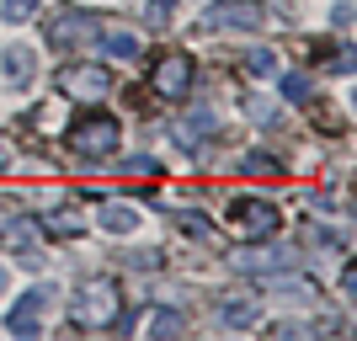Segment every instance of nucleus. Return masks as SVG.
I'll return each mask as SVG.
<instances>
[{
  "mask_svg": "<svg viewBox=\"0 0 357 341\" xmlns=\"http://www.w3.org/2000/svg\"><path fill=\"white\" fill-rule=\"evenodd\" d=\"M229 219H235L251 240H267L272 229H278V208L261 203V197H235V203H229Z\"/></svg>",
  "mask_w": 357,
  "mask_h": 341,
  "instance_id": "nucleus-8",
  "label": "nucleus"
},
{
  "mask_svg": "<svg viewBox=\"0 0 357 341\" xmlns=\"http://www.w3.org/2000/svg\"><path fill=\"white\" fill-rule=\"evenodd\" d=\"M245 171H251V176H283V160L267 155V149H256V155H245Z\"/></svg>",
  "mask_w": 357,
  "mask_h": 341,
  "instance_id": "nucleus-17",
  "label": "nucleus"
},
{
  "mask_svg": "<svg viewBox=\"0 0 357 341\" xmlns=\"http://www.w3.org/2000/svg\"><path fill=\"white\" fill-rule=\"evenodd\" d=\"M283 96L288 102H310V80L304 75H283Z\"/></svg>",
  "mask_w": 357,
  "mask_h": 341,
  "instance_id": "nucleus-21",
  "label": "nucleus"
},
{
  "mask_svg": "<svg viewBox=\"0 0 357 341\" xmlns=\"http://www.w3.org/2000/svg\"><path fill=\"white\" fill-rule=\"evenodd\" d=\"M0 70H6V80H11V86H27L32 70H38V54H32L27 43H11L6 54H0Z\"/></svg>",
  "mask_w": 357,
  "mask_h": 341,
  "instance_id": "nucleus-11",
  "label": "nucleus"
},
{
  "mask_svg": "<svg viewBox=\"0 0 357 341\" xmlns=\"http://www.w3.org/2000/svg\"><path fill=\"white\" fill-rule=\"evenodd\" d=\"M48 298H54V288H48V282L27 288V294L11 304V315H6V331H16V336H32V331L43 326V315H48Z\"/></svg>",
  "mask_w": 357,
  "mask_h": 341,
  "instance_id": "nucleus-6",
  "label": "nucleus"
},
{
  "mask_svg": "<svg viewBox=\"0 0 357 341\" xmlns=\"http://www.w3.org/2000/svg\"><path fill=\"white\" fill-rule=\"evenodd\" d=\"M134 224H139V213L128 203H107L102 208V229H107V235H128Z\"/></svg>",
  "mask_w": 357,
  "mask_h": 341,
  "instance_id": "nucleus-14",
  "label": "nucleus"
},
{
  "mask_svg": "<svg viewBox=\"0 0 357 341\" xmlns=\"http://www.w3.org/2000/svg\"><path fill=\"white\" fill-rule=\"evenodd\" d=\"M59 91L80 96V102H102L107 91H112V75L102 64H64L59 70Z\"/></svg>",
  "mask_w": 357,
  "mask_h": 341,
  "instance_id": "nucleus-5",
  "label": "nucleus"
},
{
  "mask_svg": "<svg viewBox=\"0 0 357 341\" xmlns=\"http://www.w3.org/2000/svg\"><path fill=\"white\" fill-rule=\"evenodd\" d=\"M123 171H134V176H155V171H160V165L149 160V155H134V160L123 165Z\"/></svg>",
  "mask_w": 357,
  "mask_h": 341,
  "instance_id": "nucleus-24",
  "label": "nucleus"
},
{
  "mask_svg": "<svg viewBox=\"0 0 357 341\" xmlns=\"http://www.w3.org/2000/svg\"><path fill=\"white\" fill-rule=\"evenodd\" d=\"M224 326H240V331H251L256 320H261V310H256V298H229V304H224Z\"/></svg>",
  "mask_w": 357,
  "mask_h": 341,
  "instance_id": "nucleus-13",
  "label": "nucleus"
},
{
  "mask_svg": "<svg viewBox=\"0 0 357 341\" xmlns=\"http://www.w3.org/2000/svg\"><path fill=\"white\" fill-rule=\"evenodd\" d=\"M96 38H102V48L112 54V59H139V54H144V38H139V32H128V27H107V22H102V32H96Z\"/></svg>",
  "mask_w": 357,
  "mask_h": 341,
  "instance_id": "nucleus-10",
  "label": "nucleus"
},
{
  "mask_svg": "<svg viewBox=\"0 0 357 341\" xmlns=\"http://www.w3.org/2000/svg\"><path fill=\"white\" fill-rule=\"evenodd\" d=\"M0 245L6 251H16V262L22 267H43V251H38V219H6L0 224Z\"/></svg>",
  "mask_w": 357,
  "mask_h": 341,
  "instance_id": "nucleus-7",
  "label": "nucleus"
},
{
  "mask_svg": "<svg viewBox=\"0 0 357 341\" xmlns=\"http://www.w3.org/2000/svg\"><path fill=\"white\" fill-rule=\"evenodd\" d=\"M70 320L80 331H112L123 320V294H118V282L112 278H91L80 282V294H75L70 304Z\"/></svg>",
  "mask_w": 357,
  "mask_h": 341,
  "instance_id": "nucleus-1",
  "label": "nucleus"
},
{
  "mask_svg": "<svg viewBox=\"0 0 357 341\" xmlns=\"http://www.w3.org/2000/svg\"><path fill=\"white\" fill-rule=\"evenodd\" d=\"M32 11H38V0H0V16H6V22H27Z\"/></svg>",
  "mask_w": 357,
  "mask_h": 341,
  "instance_id": "nucleus-20",
  "label": "nucleus"
},
{
  "mask_svg": "<svg viewBox=\"0 0 357 341\" xmlns=\"http://www.w3.org/2000/svg\"><path fill=\"white\" fill-rule=\"evenodd\" d=\"M171 16H176V0H144V22L149 27H165Z\"/></svg>",
  "mask_w": 357,
  "mask_h": 341,
  "instance_id": "nucleus-19",
  "label": "nucleus"
},
{
  "mask_svg": "<svg viewBox=\"0 0 357 341\" xmlns=\"http://www.w3.org/2000/svg\"><path fill=\"white\" fill-rule=\"evenodd\" d=\"M38 224H43V229H48L54 240H75V235H80V219H75L70 208H59V213H43Z\"/></svg>",
  "mask_w": 357,
  "mask_h": 341,
  "instance_id": "nucleus-15",
  "label": "nucleus"
},
{
  "mask_svg": "<svg viewBox=\"0 0 357 341\" xmlns=\"http://www.w3.org/2000/svg\"><path fill=\"white\" fill-rule=\"evenodd\" d=\"M96 32H102V16L96 11H64V16H54L48 22V43H59V48H86V43H96Z\"/></svg>",
  "mask_w": 357,
  "mask_h": 341,
  "instance_id": "nucleus-4",
  "label": "nucleus"
},
{
  "mask_svg": "<svg viewBox=\"0 0 357 341\" xmlns=\"http://www.w3.org/2000/svg\"><path fill=\"white\" fill-rule=\"evenodd\" d=\"M245 118H251V123H272V102H261V96H245Z\"/></svg>",
  "mask_w": 357,
  "mask_h": 341,
  "instance_id": "nucleus-23",
  "label": "nucleus"
},
{
  "mask_svg": "<svg viewBox=\"0 0 357 341\" xmlns=\"http://www.w3.org/2000/svg\"><path fill=\"white\" fill-rule=\"evenodd\" d=\"M149 326H155V336H181V331H187V320H181L176 310H155V320H149Z\"/></svg>",
  "mask_w": 357,
  "mask_h": 341,
  "instance_id": "nucleus-18",
  "label": "nucleus"
},
{
  "mask_svg": "<svg viewBox=\"0 0 357 341\" xmlns=\"http://www.w3.org/2000/svg\"><path fill=\"white\" fill-rule=\"evenodd\" d=\"M245 75H272V54H267V48L245 54Z\"/></svg>",
  "mask_w": 357,
  "mask_h": 341,
  "instance_id": "nucleus-22",
  "label": "nucleus"
},
{
  "mask_svg": "<svg viewBox=\"0 0 357 341\" xmlns=\"http://www.w3.org/2000/svg\"><path fill=\"white\" fill-rule=\"evenodd\" d=\"M208 134H213V112H208V107H197L187 123H171V139H176L181 149H197Z\"/></svg>",
  "mask_w": 357,
  "mask_h": 341,
  "instance_id": "nucleus-12",
  "label": "nucleus"
},
{
  "mask_svg": "<svg viewBox=\"0 0 357 341\" xmlns=\"http://www.w3.org/2000/svg\"><path fill=\"white\" fill-rule=\"evenodd\" d=\"M176 229H187L192 240H213V219H203V213H192V208L176 213Z\"/></svg>",
  "mask_w": 357,
  "mask_h": 341,
  "instance_id": "nucleus-16",
  "label": "nucleus"
},
{
  "mask_svg": "<svg viewBox=\"0 0 357 341\" xmlns=\"http://www.w3.org/2000/svg\"><path fill=\"white\" fill-rule=\"evenodd\" d=\"M187 86H192V59H187V54H165V59L155 64V96L181 102V96H187Z\"/></svg>",
  "mask_w": 357,
  "mask_h": 341,
  "instance_id": "nucleus-9",
  "label": "nucleus"
},
{
  "mask_svg": "<svg viewBox=\"0 0 357 341\" xmlns=\"http://www.w3.org/2000/svg\"><path fill=\"white\" fill-rule=\"evenodd\" d=\"M6 288H11V278H6V267H0V294H6Z\"/></svg>",
  "mask_w": 357,
  "mask_h": 341,
  "instance_id": "nucleus-26",
  "label": "nucleus"
},
{
  "mask_svg": "<svg viewBox=\"0 0 357 341\" xmlns=\"http://www.w3.org/2000/svg\"><path fill=\"white\" fill-rule=\"evenodd\" d=\"M267 11H261V0H213L208 11H203V32H224V27H261Z\"/></svg>",
  "mask_w": 357,
  "mask_h": 341,
  "instance_id": "nucleus-3",
  "label": "nucleus"
},
{
  "mask_svg": "<svg viewBox=\"0 0 357 341\" xmlns=\"http://www.w3.org/2000/svg\"><path fill=\"white\" fill-rule=\"evenodd\" d=\"M0 165H11V149H6V144H0Z\"/></svg>",
  "mask_w": 357,
  "mask_h": 341,
  "instance_id": "nucleus-25",
  "label": "nucleus"
},
{
  "mask_svg": "<svg viewBox=\"0 0 357 341\" xmlns=\"http://www.w3.org/2000/svg\"><path fill=\"white\" fill-rule=\"evenodd\" d=\"M123 139V123L107 118V112H91V118H80L70 128V149L80 155V160H102V155H112Z\"/></svg>",
  "mask_w": 357,
  "mask_h": 341,
  "instance_id": "nucleus-2",
  "label": "nucleus"
}]
</instances>
